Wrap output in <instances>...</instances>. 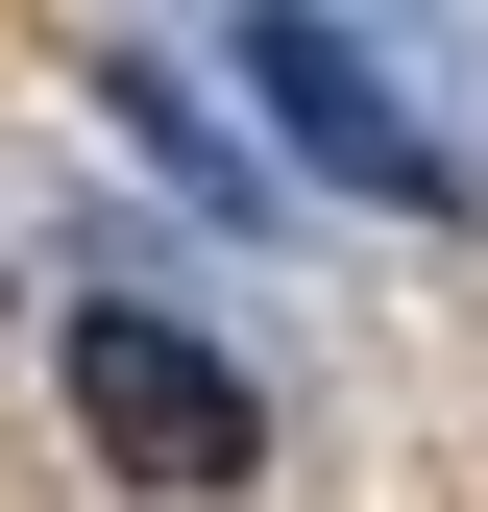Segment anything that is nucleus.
<instances>
[{
	"mask_svg": "<svg viewBox=\"0 0 488 512\" xmlns=\"http://www.w3.org/2000/svg\"><path fill=\"white\" fill-rule=\"evenodd\" d=\"M49 366H74V439H98L122 488H171V512H220L244 464H269V391H244L196 317H147V293H74Z\"/></svg>",
	"mask_w": 488,
	"mask_h": 512,
	"instance_id": "f257e3e1",
	"label": "nucleus"
},
{
	"mask_svg": "<svg viewBox=\"0 0 488 512\" xmlns=\"http://www.w3.org/2000/svg\"><path fill=\"white\" fill-rule=\"evenodd\" d=\"M244 98L293 122V171H318V196H366V220H440V122H415V74L366 25H318V0H269V25L220 49Z\"/></svg>",
	"mask_w": 488,
	"mask_h": 512,
	"instance_id": "f03ea898",
	"label": "nucleus"
},
{
	"mask_svg": "<svg viewBox=\"0 0 488 512\" xmlns=\"http://www.w3.org/2000/svg\"><path fill=\"white\" fill-rule=\"evenodd\" d=\"M98 98H122V147H147V171H196V220H269V171L196 122V74H171V49H98Z\"/></svg>",
	"mask_w": 488,
	"mask_h": 512,
	"instance_id": "7ed1b4c3",
	"label": "nucleus"
}]
</instances>
